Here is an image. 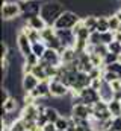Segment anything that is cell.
I'll return each mask as SVG.
<instances>
[{
    "label": "cell",
    "instance_id": "obj_32",
    "mask_svg": "<svg viewBox=\"0 0 121 131\" xmlns=\"http://www.w3.org/2000/svg\"><path fill=\"white\" fill-rule=\"evenodd\" d=\"M9 98H11L9 90H8V89H2V105H3V104H5Z\"/></svg>",
    "mask_w": 121,
    "mask_h": 131
},
{
    "label": "cell",
    "instance_id": "obj_28",
    "mask_svg": "<svg viewBox=\"0 0 121 131\" xmlns=\"http://www.w3.org/2000/svg\"><path fill=\"white\" fill-rule=\"evenodd\" d=\"M100 40H101L103 44H111L114 41V32L108 31V32H104V34H100Z\"/></svg>",
    "mask_w": 121,
    "mask_h": 131
},
{
    "label": "cell",
    "instance_id": "obj_20",
    "mask_svg": "<svg viewBox=\"0 0 121 131\" xmlns=\"http://www.w3.org/2000/svg\"><path fill=\"white\" fill-rule=\"evenodd\" d=\"M97 20H98L97 15H86V17L82 18L83 25L89 29L91 32H95V31H97Z\"/></svg>",
    "mask_w": 121,
    "mask_h": 131
},
{
    "label": "cell",
    "instance_id": "obj_18",
    "mask_svg": "<svg viewBox=\"0 0 121 131\" xmlns=\"http://www.w3.org/2000/svg\"><path fill=\"white\" fill-rule=\"evenodd\" d=\"M44 114L47 116L49 122H53V124H55V122H56V121L60 117V111L56 108V107H46Z\"/></svg>",
    "mask_w": 121,
    "mask_h": 131
},
{
    "label": "cell",
    "instance_id": "obj_19",
    "mask_svg": "<svg viewBox=\"0 0 121 131\" xmlns=\"http://www.w3.org/2000/svg\"><path fill=\"white\" fill-rule=\"evenodd\" d=\"M46 50H47V44L44 41H38V43H33L32 44V53H35L39 60L44 57Z\"/></svg>",
    "mask_w": 121,
    "mask_h": 131
},
{
    "label": "cell",
    "instance_id": "obj_35",
    "mask_svg": "<svg viewBox=\"0 0 121 131\" xmlns=\"http://www.w3.org/2000/svg\"><path fill=\"white\" fill-rule=\"evenodd\" d=\"M115 17H117V18H118V20L121 21V9H118V11L115 12Z\"/></svg>",
    "mask_w": 121,
    "mask_h": 131
},
{
    "label": "cell",
    "instance_id": "obj_3",
    "mask_svg": "<svg viewBox=\"0 0 121 131\" xmlns=\"http://www.w3.org/2000/svg\"><path fill=\"white\" fill-rule=\"evenodd\" d=\"M23 9H21V2H8L2 5V18L3 21H11L17 20L21 17Z\"/></svg>",
    "mask_w": 121,
    "mask_h": 131
},
{
    "label": "cell",
    "instance_id": "obj_8",
    "mask_svg": "<svg viewBox=\"0 0 121 131\" xmlns=\"http://www.w3.org/2000/svg\"><path fill=\"white\" fill-rule=\"evenodd\" d=\"M39 64H42V66H56V67H59V66L62 64L59 50H55V49H49V47H47L44 57L39 60Z\"/></svg>",
    "mask_w": 121,
    "mask_h": 131
},
{
    "label": "cell",
    "instance_id": "obj_26",
    "mask_svg": "<svg viewBox=\"0 0 121 131\" xmlns=\"http://www.w3.org/2000/svg\"><path fill=\"white\" fill-rule=\"evenodd\" d=\"M120 26H121V21L117 18V17H115V14L109 15V29H111L112 32H117Z\"/></svg>",
    "mask_w": 121,
    "mask_h": 131
},
{
    "label": "cell",
    "instance_id": "obj_30",
    "mask_svg": "<svg viewBox=\"0 0 121 131\" xmlns=\"http://www.w3.org/2000/svg\"><path fill=\"white\" fill-rule=\"evenodd\" d=\"M24 63H27V64H30V66H36V64H39V58H38L35 53H30L29 57L24 58Z\"/></svg>",
    "mask_w": 121,
    "mask_h": 131
},
{
    "label": "cell",
    "instance_id": "obj_22",
    "mask_svg": "<svg viewBox=\"0 0 121 131\" xmlns=\"http://www.w3.org/2000/svg\"><path fill=\"white\" fill-rule=\"evenodd\" d=\"M55 124H56L58 131H68V128H70V116H62L60 114V117Z\"/></svg>",
    "mask_w": 121,
    "mask_h": 131
},
{
    "label": "cell",
    "instance_id": "obj_33",
    "mask_svg": "<svg viewBox=\"0 0 121 131\" xmlns=\"http://www.w3.org/2000/svg\"><path fill=\"white\" fill-rule=\"evenodd\" d=\"M42 131H58V128H56V124L49 122L46 127H42Z\"/></svg>",
    "mask_w": 121,
    "mask_h": 131
},
{
    "label": "cell",
    "instance_id": "obj_29",
    "mask_svg": "<svg viewBox=\"0 0 121 131\" xmlns=\"http://www.w3.org/2000/svg\"><path fill=\"white\" fill-rule=\"evenodd\" d=\"M108 49L111 53H115V55H121V43H117V41H112L111 44H108Z\"/></svg>",
    "mask_w": 121,
    "mask_h": 131
},
{
    "label": "cell",
    "instance_id": "obj_9",
    "mask_svg": "<svg viewBox=\"0 0 121 131\" xmlns=\"http://www.w3.org/2000/svg\"><path fill=\"white\" fill-rule=\"evenodd\" d=\"M21 9H23V17L24 20L33 17V15H38L39 11H41V3L39 0H30V2H21Z\"/></svg>",
    "mask_w": 121,
    "mask_h": 131
},
{
    "label": "cell",
    "instance_id": "obj_37",
    "mask_svg": "<svg viewBox=\"0 0 121 131\" xmlns=\"http://www.w3.org/2000/svg\"><path fill=\"white\" fill-rule=\"evenodd\" d=\"M120 102H121V99H120Z\"/></svg>",
    "mask_w": 121,
    "mask_h": 131
},
{
    "label": "cell",
    "instance_id": "obj_25",
    "mask_svg": "<svg viewBox=\"0 0 121 131\" xmlns=\"http://www.w3.org/2000/svg\"><path fill=\"white\" fill-rule=\"evenodd\" d=\"M117 79H121L117 73L109 72V70H106V69H104V72H103V81H106V82L112 84V82H114V81H117Z\"/></svg>",
    "mask_w": 121,
    "mask_h": 131
},
{
    "label": "cell",
    "instance_id": "obj_14",
    "mask_svg": "<svg viewBox=\"0 0 121 131\" xmlns=\"http://www.w3.org/2000/svg\"><path fill=\"white\" fill-rule=\"evenodd\" d=\"M98 93H100V99L104 101V102H111L112 99H115V93L112 90V85L106 81H103L101 87L98 89Z\"/></svg>",
    "mask_w": 121,
    "mask_h": 131
},
{
    "label": "cell",
    "instance_id": "obj_2",
    "mask_svg": "<svg viewBox=\"0 0 121 131\" xmlns=\"http://www.w3.org/2000/svg\"><path fill=\"white\" fill-rule=\"evenodd\" d=\"M82 18L79 17V14L77 12H74V11H70V9H67L62 15H60L59 18L55 21V25H53V28L56 29V31H71L79 21H80Z\"/></svg>",
    "mask_w": 121,
    "mask_h": 131
},
{
    "label": "cell",
    "instance_id": "obj_12",
    "mask_svg": "<svg viewBox=\"0 0 121 131\" xmlns=\"http://www.w3.org/2000/svg\"><path fill=\"white\" fill-rule=\"evenodd\" d=\"M30 95L35 99H42L46 96H50V81H41Z\"/></svg>",
    "mask_w": 121,
    "mask_h": 131
},
{
    "label": "cell",
    "instance_id": "obj_10",
    "mask_svg": "<svg viewBox=\"0 0 121 131\" xmlns=\"http://www.w3.org/2000/svg\"><path fill=\"white\" fill-rule=\"evenodd\" d=\"M39 82H41V81H39L33 73L23 75V78H21V87H23L24 93H32V92L38 87V84H39Z\"/></svg>",
    "mask_w": 121,
    "mask_h": 131
},
{
    "label": "cell",
    "instance_id": "obj_1",
    "mask_svg": "<svg viewBox=\"0 0 121 131\" xmlns=\"http://www.w3.org/2000/svg\"><path fill=\"white\" fill-rule=\"evenodd\" d=\"M65 11H67L65 9V5L60 0H49V2H46V3L41 5L39 15L46 20L47 26H53L55 21L59 18Z\"/></svg>",
    "mask_w": 121,
    "mask_h": 131
},
{
    "label": "cell",
    "instance_id": "obj_16",
    "mask_svg": "<svg viewBox=\"0 0 121 131\" xmlns=\"http://www.w3.org/2000/svg\"><path fill=\"white\" fill-rule=\"evenodd\" d=\"M97 17H98V20H97V31L95 32L104 34L111 31L109 29V17H106V15H97Z\"/></svg>",
    "mask_w": 121,
    "mask_h": 131
},
{
    "label": "cell",
    "instance_id": "obj_31",
    "mask_svg": "<svg viewBox=\"0 0 121 131\" xmlns=\"http://www.w3.org/2000/svg\"><path fill=\"white\" fill-rule=\"evenodd\" d=\"M111 130L112 131H121V116L112 119V127H111Z\"/></svg>",
    "mask_w": 121,
    "mask_h": 131
},
{
    "label": "cell",
    "instance_id": "obj_7",
    "mask_svg": "<svg viewBox=\"0 0 121 131\" xmlns=\"http://www.w3.org/2000/svg\"><path fill=\"white\" fill-rule=\"evenodd\" d=\"M91 81H92V79L89 78V75H88L86 72H79L77 76H76L74 84H73L70 89H71L73 93H79V92H82L83 89L91 87Z\"/></svg>",
    "mask_w": 121,
    "mask_h": 131
},
{
    "label": "cell",
    "instance_id": "obj_11",
    "mask_svg": "<svg viewBox=\"0 0 121 131\" xmlns=\"http://www.w3.org/2000/svg\"><path fill=\"white\" fill-rule=\"evenodd\" d=\"M59 53L62 64H73L77 60V55H79L74 47H62L59 50Z\"/></svg>",
    "mask_w": 121,
    "mask_h": 131
},
{
    "label": "cell",
    "instance_id": "obj_34",
    "mask_svg": "<svg viewBox=\"0 0 121 131\" xmlns=\"http://www.w3.org/2000/svg\"><path fill=\"white\" fill-rule=\"evenodd\" d=\"M114 41H117V43H121V32H120V31L114 32Z\"/></svg>",
    "mask_w": 121,
    "mask_h": 131
},
{
    "label": "cell",
    "instance_id": "obj_36",
    "mask_svg": "<svg viewBox=\"0 0 121 131\" xmlns=\"http://www.w3.org/2000/svg\"><path fill=\"white\" fill-rule=\"evenodd\" d=\"M20 2H30V0H20Z\"/></svg>",
    "mask_w": 121,
    "mask_h": 131
},
{
    "label": "cell",
    "instance_id": "obj_13",
    "mask_svg": "<svg viewBox=\"0 0 121 131\" xmlns=\"http://www.w3.org/2000/svg\"><path fill=\"white\" fill-rule=\"evenodd\" d=\"M24 23L29 26L30 29H36V31H42V29H46L47 28V23H46V20L38 14V15H33V17H29V18H26L24 20Z\"/></svg>",
    "mask_w": 121,
    "mask_h": 131
},
{
    "label": "cell",
    "instance_id": "obj_4",
    "mask_svg": "<svg viewBox=\"0 0 121 131\" xmlns=\"http://www.w3.org/2000/svg\"><path fill=\"white\" fill-rule=\"evenodd\" d=\"M15 41H17V47H18V50H20V53H21L23 58L29 57L30 53H32V43H30L29 37L26 35V32L23 29H18L17 31V34H15Z\"/></svg>",
    "mask_w": 121,
    "mask_h": 131
},
{
    "label": "cell",
    "instance_id": "obj_38",
    "mask_svg": "<svg viewBox=\"0 0 121 131\" xmlns=\"http://www.w3.org/2000/svg\"><path fill=\"white\" fill-rule=\"evenodd\" d=\"M120 9H121V8H120Z\"/></svg>",
    "mask_w": 121,
    "mask_h": 131
},
{
    "label": "cell",
    "instance_id": "obj_23",
    "mask_svg": "<svg viewBox=\"0 0 121 131\" xmlns=\"http://www.w3.org/2000/svg\"><path fill=\"white\" fill-rule=\"evenodd\" d=\"M41 37H42V41L47 43V41H50L52 38L56 37V29H55L53 26H47L46 29L41 31Z\"/></svg>",
    "mask_w": 121,
    "mask_h": 131
},
{
    "label": "cell",
    "instance_id": "obj_17",
    "mask_svg": "<svg viewBox=\"0 0 121 131\" xmlns=\"http://www.w3.org/2000/svg\"><path fill=\"white\" fill-rule=\"evenodd\" d=\"M108 110L112 114V117H118L121 116V102L120 99H112L111 102H108Z\"/></svg>",
    "mask_w": 121,
    "mask_h": 131
},
{
    "label": "cell",
    "instance_id": "obj_21",
    "mask_svg": "<svg viewBox=\"0 0 121 131\" xmlns=\"http://www.w3.org/2000/svg\"><path fill=\"white\" fill-rule=\"evenodd\" d=\"M32 73L39 79V81H49V78H47V73H46V69H44V66L41 64H36L33 66V69H32Z\"/></svg>",
    "mask_w": 121,
    "mask_h": 131
},
{
    "label": "cell",
    "instance_id": "obj_27",
    "mask_svg": "<svg viewBox=\"0 0 121 131\" xmlns=\"http://www.w3.org/2000/svg\"><path fill=\"white\" fill-rule=\"evenodd\" d=\"M104 69H106V70H109V72H114V73H117V75L121 78V63H120V61H117V63H112V64H109V66H104Z\"/></svg>",
    "mask_w": 121,
    "mask_h": 131
},
{
    "label": "cell",
    "instance_id": "obj_15",
    "mask_svg": "<svg viewBox=\"0 0 121 131\" xmlns=\"http://www.w3.org/2000/svg\"><path fill=\"white\" fill-rule=\"evenodd\" d=\"M17 108H18V101H17V98L11 96V98L2 105V116L9 114V113H14Z\"/></svg>",
    "mask_w": 121,
    "mask_h": 131
},
{
    "label": "cell",
    "instance_id": "obj_5",
    "mask_svg": "<svg viewBox=\"0 0 121 131\" xmlns=\"http://www.w3.org/2000/svg\"><path fill=\"white\" fill-rule=\"evenodd\" d=\"M92 113H94V108L86 104H76L73 105V110H71V116L74 119H82V121H89L92 117Z\"/></svg>",
    "mask_w": 121,
    "mask_h": 131
},
{
    "label": "cell",
    "instance_id": "obj_6",
    "mask_svg": "<svg viewBox=\"0 0 121 131\" xmlns=\"http://www.w3.org/2000/svg\"><path fill=\"white\" fill-rule=\"evenodd\" d=\"M70 92H71V89L67 84L60 82L58 79L50 81V96H53V98H65V96L70 95Z\"/></svg>",
    "mask_w": 121,
    "mask_h": 131
},
{
    "label": "cell",
    "instance_id": "obj_24",
    "mask_svg": "<svg viewBox=\"0 0 121 131\" xmlns=\"http://www.w3.org/2000/svg\"><path fill=\"white\" fill-rule=\"evenodd\" d=\"M9 131H27V127H26V122L18 117V119H14V122L11 124L9 127Z\"/></svg>",
    "mask_w": 121,
    "mask_h": 131
}]
</instances>
